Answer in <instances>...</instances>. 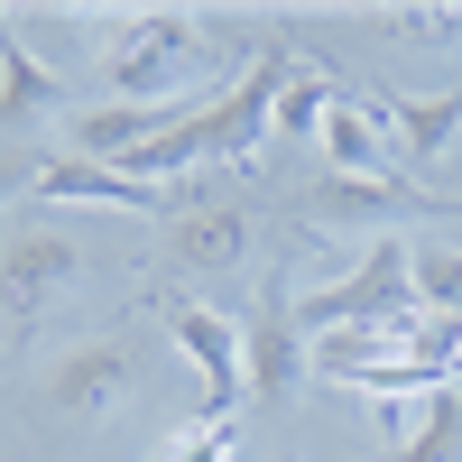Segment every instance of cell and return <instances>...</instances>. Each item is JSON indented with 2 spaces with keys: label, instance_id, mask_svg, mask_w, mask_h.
Listing matches in <instances>:
<instances>
[{
  "label": "cell",
  "instance_id": "obj_1",
  "mask_svg": "<svg viewBox=\"0 0 462 462\" xmlns=\"http://www.w3.org/2000/svg\"><path fill=\"white\" fill-rule=\"evenodd\" d=\"M195 65H204V19L195 10H130L102 47V84H111V102H195L185 93Z\"/></svg>",
  "mask_w": 462,
  "mask_h": 462
},
{
  "label": "cell",
  "instance_id": "obj_2",
  "mask_svg": "<svg viewBox=\"0 0 462 462\" xmlns=\"http://www.w3.org/2000/svg\"><path fill=\"white\" fill-rule=\"evenodd\" d=\"M398 315H416V250L398 241V231H379L333 287L296 296V333L305 342L315 333H352V324H398Z\"/></svg>",
  "mask_w": 462,
  "mask_h": 462
},
{
  "label": "cell",
  "instance_id": "obj_3",
  "mask_svg": "<svg viewBox=\"0 0 462 462\" xmlns=\"http://www.w3.org/2000/svg\"><path fill=\"white\" fill-rule=\"evenodd\" d=\"M84 241H74L65 222H19L0 231V305L10 315H47V296H65L74 278H84Z\"/></svg>",
  "mask_w": 462,
  "mask_h": 462
},
{
  "label": "cell",
  "instance_id": "obj_4",
  "mask_svg": "<svg viewBox=\"0 0 462 462\" xmlns=\"http://www.w3.org/2000/svg\"><path fill=\"white\" fill-rule=\"evenodd\" d=\"M296 74V47H259L250 74L231 93H213V121H222V167H250L268 139H278V93Z\"/></svg>",
  "mask_w": 462,
  "mask_h": 462
},
{
  "label": "cell",
  "instance_id": "obj_5",
  "mask_svg": "<svg viewBox=\"0 0 462 462\" xmlns=\"http://www.w3.org/2000/svg\"><path fill=\"white\" fill-rule=\"evenodd\" d=\"M130 379H139V342L130 333H93V342H74V352L47 370V407L65 416H111L130 398Z\"/></svg>",
  "mask_w": 462,
  "mask_h": 462
},
{
  "label": "cell",
  "instance_id": "obj_6",
  "mask_svg": "<svg viewBox=\"0 0 462 462\" xmlns=\"http://www.w3.org/2000/svg\"><path fill=\"white\" fill-rule=\"evenodd\" d=\"M241 370H250V398H259V407H278L296 379H305V333H296L287 278L259 287V315H250V333H241Z\"/></svg>",
  "mask_w": 462,
  "mask_h": 462
},
{
  "label": "cell",
  "instance_id": "obj_7",
  "mask_svg": "<svg viewBox=\"0 0 462 462\" xmlns=\"http://www.w3.org/2000/svg\"><path fill=\"white\" fill-rule=\"evenodd\" d=\"M176 342H185V352H195V370H204V416H241V398H250L241 324H231L222 305H176Z\"/></svg>",
  "mask_w": 462,
  "mask_h": 462
},
{
  "label": "cell",
  "instance_id": "obj_8",
  "mask_svg": "<svg viewBox=\"0 0 462 462\" xmlns=\"http://www.w3.org/2000/svg\"><path fill=\"white\" fill-rule=\"evenodd\" d=\"M185 102H93V111H65V158H93V167H121L130 148H148Z\"/></svg>",
  "mask_w": 462,
  "mask_h": 462
},
{
  "label": "cell",
  "instance_id": "obj_9",
  "mask_svg": "<svg viewBox=\"0 0 462 462\" xmlns=\"http://www.w3.org/2000/svg\"><path fill=\"white\" fill-rule=\"evenodd\" d=\"M398 213H444V204L407 176H324L315 185V222H379L389 231Z\"/></svg>",
  "mask_w": 462,
  "mask_h": 462
},
{
  "label": "cell",
  "instance_id": "obj_10",
  "mask_svg": "<svg viewBox=\"0 0 462 462\" xmlns=\"http://www.w3.org/2000/svg\"><path fill=\"white\" fill-rule=\"evenodd\" d=\"M37 204H121V213H158L148 185H130L121 167H93V158H37Z\"/></svg>",
  "mask_w": 462,
  "mask_h": 462
},
{
  "label": "cell",
  "instance_id": "obj_11",
  "mask_svg": "<svg viewBox=\"0 0 462 462\" xmlns=\"http://www.w3.org/2000/svg\"><path fill=\"white\" fill-rule=\"evenodd\" d=\"M379 130H398L407 158H435V148L462 139V93H379Z\"/></svg>",
  "mask_w": 462,
  "mask_h": 462
},
{
  "label": "cell",
  "instance_id": "obj_12",
  "mask_svg": "<svg viewBox=\"0 0 462 462\" xmlns=\"http://www.w3.org/2000/svg\"><path fill=\"white\" fill-rule=\"evenodd\" d=\"M324 167L333 176H389V130H379V111L342 93L324 111Z\"/></svg>",
  "mask_w": 462,
  "mask_h": 462
},
{
  "label": "cell",
  "instance_id": "obj_13",
  "mask_svg": "<svg viewBox=\"0 0 462 462\" xmlns=\"http://www.w3.org/2000/svg\"><path fill=\"white\" fill-rule=\"evenodd\" d=\"M241 250H250V213H241V204L185 213V222L167 231V259H176V268H241Z\"/></svg>",
  "mask_w": 462,
  "mask_h": 462
},
{
  "label": "cell",
  "instance_id": "obj_14",
  "mask_svg": "<svg viewBox=\"0 0 462 462\" xmlns=\"http://www.w3.org/2000/svg\"><path fill=\"white\" fill-rule=\"evenodd\" d=\"M0 111L10 121H37V111H56V74L28 56V37H19V19L0 10Z\"/></svg>",
  "mask_w": 462,
  "mask_h": 462
},
{
  "label": "cell",
  "instance_id": "obj_15",
  "mask_svg": "<svg viewBox=\"0 0 462 462\" xmlns=\"http://www.w3.org/2000/svg\"><path fill=\"white\" fill-rule=\"evenodd\" d=\"M342 102V84L324 65H296L287 74V93H278V139H324V111Z\"/></svg>",
  "mask_w": 462,
  "mask_h": 462
},
{
  "label": "cell",
  "instance_id": "obj_16",
  "mask_svg": "<svg viewBox=\"0 0 462 462\" xmlns=\"http://www.w3.org/2000/svg\"><path fill=\"white\" fill-rule=\"evenodd\" d=\"M398 462H462V389H435L416 435L398 444Z\"/></svg>",
  "mask_w": 462,
  "mask_h": 462
},
{
  "label": "cell",
  "instance_id": "obj_17",
  "mask_svg": "<svg viewBox=\"0 0 462 462\" xmlns=\"http://www.w3.org/2000/svg\"><path fill=\"white\" fill-rule=\"evenodd\" d=\"M416 250V305L426 315H462V250L453 241H407Z\"/></svg>",
  "mask_w": 462,
  "mask_h": 462
},
{
  "label": "cell",
  "instance_id": "obj_18",
  "mask_svg": "<svg viewBox=\"0 0 462 462\" xmlns=\"http://www.w3.org/2000/svg\"><path fill=\"white\" fill-rule=\"evenodd\" d=\"M167 462H241V416H204V426L185 435Z\"/></svg>",
  "mask_w": 462,
  "mask_h": 462
},
{
  "label": "cell",
  "instance_id": "obj_19",
  "mask_svg": "<svg viewBox=\"0 0 462 462\" xmlns=\"http://www.w3.org/2000/svg\"><path fill=\"white\" fill-rule=\"evenodd\" d=\"M389 28H407L416 47H444V37H462V10H426V0H398Z\"/></svg>",
  "mask_w": 462,
  "mask_h": 462
},
{
  "label": "cell",
  "instance_id": "obj_20",
  "mask_svg": "<svg viewBox=\"0 0 462 462\" xmlns=\"http://www.w3.org/2000/svg\"><path fill=\"white\" fill-rule=\"evenodd\" d=\"M19 195H37V158H0V204H19Z\"/></svg>",
  "mask_w": 462,
  "mask_h": 462
}]
</instances>
